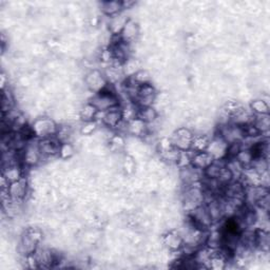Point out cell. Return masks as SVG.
Segmentation results:
<instances>
[{
	"mask_svg": "<svg viewBox=\"0 0 270 270\" xmlns=\"http://www.w3.org/2000/svg\"><path fill=\"white\" fill-rule=\"evenodd\" d=\"M28 194V182L26 178H22L16 182L10 183L9 196L13 202H23Z\"/></svg>",
	"mask_w": 270,
	"mask_h": 270,
	"instance_id": "obj_8",
	"label": "cell"
},
{
	"mask_svg": "<svg viewBox=\"0 0 270 270\" xmlns=\"http://www.w3.org/2000/svg\"><path fill=\"white\" fill-rule=\"evenodd\" d=\"M101 8L103 13L110 17L121 14V12L124 10L123 2H104L101 4Z\"/></svg>",
	"mask_w": 270,
	"mask_h": 270,
	"instance_id": "obj_19",
	"label": "cell"
},
{
	"mask_svg": "<svg viewBox=\"0 0 270 270\" xmlns=\"http://www.w3.org/2000/svg\"><path fill=\"white\" fill-rule=\"evenodd\" d=\"M158 98V92L151 84H146L139 87L137 96L134 99V103L138 108L144 107H152V105L156 103Z\"/></svg>",
	"mask_w": 270,
	"mask_h": 270,
	"instance_id": "obj_5",
	"label": "cell"
},
{
	"mask_svg": "<svg viewBox=\"0 0 270 270\" xmlns=\"http://www.w3.org/2000/svg\"><path fill=\"white\" fill-rule=\"evenodd\" d=\"M3 176L7 179L9 183L16 182L18 180H21L22 178H24L21 165H15V166H11L8 168H4Z\"/></svg>",
	"mask_w": 270,
	"mask_h": 270,
	"instance_id": "obj_21",
	"label": "cell"
},
{
	"mask_svg": "<svg viewBox=\"0 0 270 270\" xmlns=\"http://www.w3.org/2000/svg\"><path fill=\"white\" fill-rule=\"evenodd\" d=\"M253 124L259 130V132L262 135L268 133L269 127H270L269 114H267V115H255Z\"/></svg>",
	"mask_w": 270,
	"mask_h": 270,
	"instance_id": "obj_23",
	"label": "cell"
},
{
	"mask_svg": "<svg viewBox=\"0 0 270 270\" xmlns=\"http://www.w3.org/2000/svg\"><path fill=\"white\" fill-rule=\"evenodd\" d=\"M86 84L87 87L93 92V93H99L107 88L108 81L106 77L102 74V72L94 70L91 71L87 77H86Z\"/></svg>",
	"mask_w": 270,
	"mask_h": 270,
	"instance_id": "obj_7",
	"label": "cell"
},
{
	"mask_svg": "<svg viewBox=\"0 0 270 270\" xmlns=\"http://www.w3.org/2000/svg\"><path fill=\"white\" fill-rule=\"evenodd\" d=\"M214 161H215V159L212 158L211 154L207 151L192 152L191 166H194L197 169L205 171L212 163H214Z\"/></svg>",
	"mask_w": 270,
	"mask_h": 270,
	"instance_id": "obj_13",
	"label": "cell"
},
{
	"mask_svg": "<svg viewBox=\"0 0 270 270\" xmlns=\"http://www.w3.org/2000/svg\"><path fill=\"white\" fill-rule=\"evenodd\" d=\"M43 154L40 148V140L32 138L25 149L22 151V162L28 167L37 166L43 161Z\"/></svg>",
	"mask_w": 270,
	"mask_h": 270,
	"instance_id": "obj_4",
	"label": "cell"
},
{
	"mask_svg": "<svg viewBox=\"0 0 270 270\" xmlns=\"http://www.w3.org/2000/svg\"><path fill=\"white\" fill-rule=\"evenodd\" d=\"M89 103L92 104L96 108V110L101 113L120 106L119 96L114 91L108 90V86L105 90L99 93H94L93 98L90 100Z\"/></svg>",
	"mask_w": 270,
	"mask_h": 270,
	"instance_id": "obj_2",
	"label": "cell"
},
{
	"mask_svg": "<svg viewBox=\"0 0 270 270\" xmlns=\"http://www.w3.org/2000/svg\"><path fill=\"white\" fill-rule=\"evenodd\" d=\"M128 131L133 135H137V137H142V135L147 134L148 125L137 118L128 123Z\"/></svg>",
	"mask_w": 270,
	"mask_h": 270,
	"instance_id": "obj_20",
	"label": "cell"
},
{
	"mask_svg": "<svg viewBox=\"0 0 270 270\" xmlns=\"http://www.w3.org/2000/svg\"><path fill=\"white\" fill-rule=\"evenodd\" d=\"M139 33H140V30H139L138 24L134 21H132V19H128L120 34V37L123 42L127 44H131L135 41V38L138 37Z\"/></svg>",
	"mask_w": 270,
	"mask_h": 270,
	"instance_id": "obj_14",
	"label": "cell"
},
{
	"mask_svg": "<svg viewBox=\"0 0 270 270\" xmlns=\"http://www.w3.org/2000/svg\"><path fill=\"white\" fill-rule=\"evenodd\" d=\"M99 114H100V112L96 110V108L92 104L88 103L82 108V110L80 112V117H81L82 121L84 123H86V122H93V121H95L96 118H98Z\"/></svg>",
	"mask_w": 270,
	"mask_h": 270,
	"instance_id": "obj_22",
	"label": "cell"
},
{
	"mask_svg": "<svg viewBox=\"0 0 270 270\" xmlns=\"http://www.w3.org/2000/svg\"><path fill=\"white\" fill-rule=\"evenodd\" d=\"M128 79L138 87H141L146 84H150V74L145 70H140Z\"/></svg>",
	"mask_w": 270,
	"mask_h": 270,
	"instance_id": "obj_25",
	"label": "cell"
},
{
	"mask_svg": "<svg viewBox=\"0 0 270 270\" xmlns=\"http://www.w3.org/2000/svg\"><path fill=\"white\" fill-rule=\"evenodd\" d=\"M255 243H256V249L260 250L261 253L267 254L269 252L270 237L267 229L258 228L255 230Z\"/></svg>",
	"mask_w": 270,
	"mask_h": 270,
	"instance_id": "obj_16",
	"label": "cell"
},
{
	"mask_svg": "<svg viewBox=\"0 0 270 270\" xmlns=\"http://www.w3.org/2000/svg\"><path fill=\"white\" fill-rule=\"evenodd\" d=\"M163 244L169 252L178 253L184 246V239L179 231L171 230L163 237Z\"/></svg>",
	"mask_w": 270,
	"mask_h": 270,
	"instance_id": "obj_10",
	"label": "cell"
},
{
	"mask_svg": "<svg viewBox=\"0 0 270 270\" xmlns=\"http://www.w3.org/2000/svg\"><path fill=\"white\" fill-rule=\"evenodd\" d=\"M34 257L37 261L38 268H50L53 263L56 262L55 255L49 249H42L38 248Z\"/></svg>",
	"mask_w": 270,
	"mask_h": 270,
	"instance_id": "obj_15",
	"label": "cell"
},
{
	"mask_svg": "<svg viewBox=\"0 0 270 270\" xmlns=\"http://www.w3.org/2000/svg\"><path fill=\"white\" fill-rule=\"evenodd\" d=\"M194 135L188 128H179L171 134L170 142L173 147L180 151H189Z\"/></svg>",
	"mask_w": 270,
	"mask_h": 270,
	"instance_id": "obj_6",
	"label": "cell"
},
{
	"mask_svg": "<svg viewBox=\"0 0 270 270\" xmlns=\"http://www.w3.org/2000/svg\"><path fill=\"white\" fill-rule=\"evenodd\" d=\"M158 118H159V113L153 107L138 108V119L142 120L147 125L154 123L158 120Z\"/></svg>",
	"mask_w": 270,
	"mask_h": 270,
	"instance_id": "obj_17",
	"label": "cell"
},
{
	"mask_svg": "<svg viewBox=\"0 0 270 270\" xmlns=\"http://www.w3.org/2000/svg\"><path fill=\"white\" fill-rule=\"evenodd\" d=\"M96 127H98V124H96L95 121H93V122H86V123H84V125H83V127L81 129V132L84 135H90V134H92L95 131Z\"/></svg>",
	"mask_w": 270,
	"mask_h": 270,
	"instance_id": "obj_27",
	"label": "cell"
},
{
	"mask_svg": "<svg viewBox=\"0 0 270 270\" xmlns=\"http://www.w3.org/2000/svg\"><path fill=\"white\" fill-rule=\"evenodd\" d=\"M75 153V149L74 146L68 142L66 143H62L61 145V149H60V154L59 156L63 159V160H69L71 159Z\"/></svg>",
	"mask_w": 270,
	"mask_h": 270,
	"instance_id": "obj_26",
	"label": "cell"
},
{
	"mask_svg": "<svg viewBox=\"0 0 270 270\" xmlns=\"http://www.w3.org/2000/svg\"><path fill=\"white\" fill-rule=\"evenodd\" d=\"M101 113V112H100ZM103 124L110 128V129H117V127L123 122V110L120 106L114 107L106 112H103L102 118Z\"/></svg>",
	"mask_w": 270,
	"mask_h": 270,
	"instance_id": "obj_11",
	"label": "cell"
},
{
	"mask_svg": "<svg viewBox=\"0 0 270 270\" xmlns=\"http://www.w3.org/2000/svg\"><path fill=\"white\" fill-rule=\"evenodd\" d=\"M34 138L38 140H44L56 137L57 132L60 130L59 125H57L52 119L49 118H41L37 119L31 126Z\"/></svg>",
	"mask_w": 270,
	"mask_h": 270,
	"instance_id": "obj_3",
	"label": "cell"
},
{
	"mask_svg": "<svg viewBox=\"0 0 270 270\" xmlns=\"http://www.w3.org/2000/svg\"><path fill=\"white\" fill-rule=\"evenodd\" d=\"M61 145L62 142L56 137L40 140V148L43 154V158L47 159V158L59 156Z\"/></svg>",
	"mask_w": 270,
	"mask_h": 270,
	"instance_id": "obj_9",
	"label": "cell"
},
{
	"mask_svg": "<svg viewBox=\"0 0 270 270\" xmlns=\"http://www.w3.org/2000/svg\"><path fill=\"white\" fill-rule=\"evenodd\" d=\"M43 240V234L40 229L30 228L24 231L21 241L18 243V252L25 258L34 255L36 250L40 248V244Z\"/></svg>",
	"mask_w": 270,
	"mask_h": 270,
	"instance_id": "obj_1",
	"label": "cell"
},
{
	"mask_svg": "<svg viewBox=\"0 0 270 270\" xmlns=\"http://www.w3.org/2000/svg\"><path fill=\"white\" fill-rule=\"evenodd\" d=\"M250 111L254 115H267L269 114V105L264 100H256L249 106Z\"/></svg>",
	"mask_w": 270,
	"mask_h": 270,
	"instance_id": "obj_24",
	"label": "cell"
},
{
	"mask_svg": "<svg viewBox=\"0 0 270 270\" xmlns=\"http://www.w3.org/2000/svg\"><path fill=\"white\" fill-rule=\"evenodd\" d=\"M227 150L228 144L220 137V135H218L217 138L210 141L207 152H209L211 157L215 160H223L227 157Z\"/></svg>",
	"mask_w": 270,
	"mask_h": 270,
	"instance_id": "obj_12",
	"label": "cell"
},
{
	"mask_svg": "<svg viewBox=\"0 0 270 270\" xmlns=\"http://www.w3.org/2000/svg\"><path fill=\"white\" fill-rule=\"evenodd\" d=\"M210 139L205 134H197L194 135V139H192V144H191V149L190 151L192 152H203L207 151L209 144H210Z\"/></svg>",
	"mask_w": 270,
	"mask_h": 270,
	"instance_id": "obj_18",
	"label": "cell"
}]
</instances>
